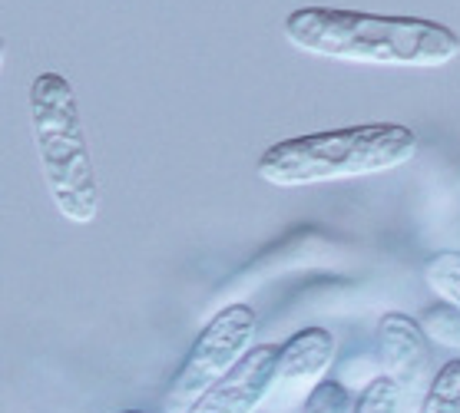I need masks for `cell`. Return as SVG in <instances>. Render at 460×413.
Returning a JSON list of instances; mask_svg holds the SVG:
<instances>
[{"label": "cell", "instance_id": "6da1fadb", "mask_svg": "<svg viewBox=\"0 0 460 413\" xmlns=\"http://www.w3.org/2000/svg\"><path fill=\"white\" fill-rule=\"evenodd\" d=\"M285 40L314 57L375 66L434 70L460 57V37L450 27L424 17L302 7L285 17Z\"/></svg>", "mask_w": 460, "mask_h": 413}, {"label": "cell", "instance_id": "5b68a950", "mask_svg": "<svg viewBox=\"0 0 460 413\" xmlns=\"http://www.w3.org/2000/svg\"><path fill=\"white\" fill-rule=\"evenodd\" d=\"M377 361L385 367V377L398 383L401 407L408 410L424 400V393L434 381H428L430 371V347L428 330L418 318L401 314V311H387L377 321Z\"/></svg>", "mask_w": 460, "mask_h": 413}, {"label": "cell", "instance_id": "3957f363", "mask_svg": "<svg viewBox=\"0 0 460 413\" xmlns=\"http://www.w3.org/2000/svg\"><path fill=\"white\" fill-rule=\"evenodd\" d=\"M27 106L50 202L66 222L90 225L100 212V182L74 86L57 70H43L31 80Z\"/></svg>", "mask_w": 460, "mask_h": 413}, {"label": "cell", "instance_id": "7c38bea8", "mask_svg": "<svg viewBox=\"0 0 460 413\" xmlns=\"http://www.w3.org/2000/svg\"><path fill=\"white\" fill-rule=\"evenodd\" d=\"M424 330H428V338H434L438 344H447V347H460V308L454 304H438V308H430L424 314Z\"/></svg>", "mask_w": 460, "mask_h": 413}, {"label": "cell", "instance_id": "277c9868", "mask_svg": "<svg viewBox=\"0 0 460 413\" xmlns=\"http://www.w3.org/2000/svg\"><path fill=\"white\" fill-rule=\"evenodd\" d=\"M255 328H259V318L242 301H232L222 311H216L209 324L196 334L179 371L172 373V381L163 393V413H189V407L199 400L212 383H219L252 351Z\"/></svg>", "mask_w": 460, "mask_h": 413}, {"label": "cell", "instance_id": "52a82bcc", "mask_svg": "<svg viewBox=\"0 0 460 413\" xmlns=\"http://www.w3.org/2000/svg\"><path fill=\"white\" fill-rule=\"evenodd\" d=\"M335 334L328 328H305L279 347L275 387L312 391L324 381V371L335 361Z\"/></svg>", "mask_w": 460, "mask_h": 413}, {"label": "cell", "instance_id": "8992f818", "mask_svg": "<svg viewBox=\"0 0 460 413\" xmlns=\"http://www.w3.org/2000/svg\"><path fill=\"white\" fill-rule=\"evenodd\" d=\"M275 364H279L275 344L252 347L219 383H212L189 407V413H255L275 391Z\"/></svg>", "mask_w": 460, "mask_h": 413}, {"label": "cell", "instance_id": "8fae6325", "mask_svg": "<svg viewBox=\"0 0 460 413\" xmlns=\"http://www.w3.org/2000/svg\"><path fill=\"white\" fill-rule=\"evenodd\" d=\"M302 413H355V397L345 383L322 381L318 387L308 391L302 403Z\"/></svg>", "mask_w": 460, "mask_h": 413}, {"label": "cell", "instance_id": "30bf717a", "mask_svg": "<svg viewBox=\"0 0 460 413\" xmlns=\"http://www.w3.org/2000/svg\"><path fill=\"white\" fill-rule=\"evenodd\" d=\"M401 391L398 383L385 377V373H377L371 381L361 387L355 400V413H401Z\"/></svg>", "mask_w": 460, "mask_h": 413}, {"label": "cell", "instance_id": "4fadbf2b", "mask_svg": "<svg viewBox=\"0 0 460 413\" xmlns=\"http://www.w3.org/2000/svg\"><path fill=\"white\" fill-rule=\"evenodd\" d=\"M123 413H143V410H123Z\"/></svg>", "mask_w": 460, "mask_h": 413}, {"label": "cell", "instance_id": "9c48e42d", "mask_svg": "<svg viewBox=\"0 0 460 413\" xmlns=\"http://www.w3.org/2000/svg\"><path fill=\"white\" fill-rule=\"evenodd\" d=\"M424 281L440 301L460 308V251H440L424 265Z\"/></svg>", "mask_w": 460, "mask_h": 413}, {"label": "cell", "instance_id": "ba28073f", "mask_svg": "<svg viewBox=\"0 0 460 413\" xmlns=\"http://www.w3.org/2000/svg\"><path fill=\"white\" fill-rule=\"evenodd\" d=\"M414 413H460V357L447 361L434 373V383Z\"/></svg>", "mask_w": 460, "mask_h": 413}, {"label": "cell", "instance_id": "7a4b0ae2", "mask_svg": "<svg viewBox=\"0 0 460 413\" xmlns=\"http://www.w3.org/2000/svg\"><path fill=\"white\" fill-rule=\"evenodd\" d=\"M418 153L414 129L401 123H361L345 129L292 136L269 145L259 159V179L269 186L295 189L391 172Z\"/></svg>", "mask_w": 460, "mask_h": 413}]
</instances>
